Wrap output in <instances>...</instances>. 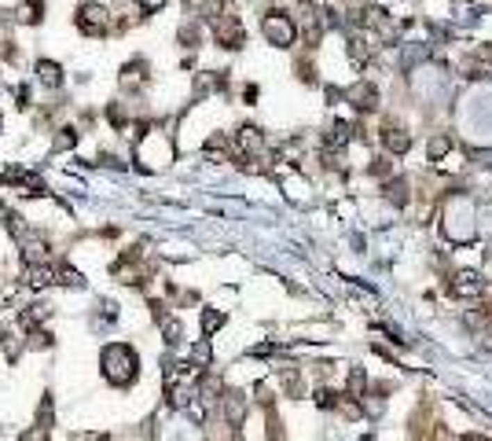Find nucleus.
<instances>
[{
    "label": "nucleus",
    "mask_w": 492,
    "mask_h": 441,
    "mask_svg": "<svg viewBox=\"0 0 492 441\" xmlns=\"http://www.w3.org/2000/svg\"><path fill=\"white\" fill-rule=\"evenodd\" d=\"M448 151H452V136H434L430 140V162H441Z\"/></svg>",
    "instance_id": "nucleus-22"
},
{
    "label": "nucleus",
    "mask_w": 492,
    "mask_h": 441,
    "mask_svg": "<svg viewBox=\"0 0 492 441\" xmlns=\"http://www.w3.org/2000/svg\"><path fill=\"white\" fill-rule=\"evenodd\" d=\"M48 423H51V401L41 405V426H48Z\"/></svg>",
    "instance_id": "nucleus-33"
},
{
    "label": "nucleus",
    "mask_w": 492,
    "mask_h": 441,
    "mask_svg": "<svg viewBox=\"0 0 492 441\" xmlns=\"http://www.w3.org/2000/svg\"><path fill=\"white\" fill-rule=\"evenodd\" d=\"M485 291V280L477 276L474 268H463L452 276V294H459V298H474V294H482Z\"/></svg>",
    "instance_id": "nucleus-8"
},
{
    "label": "nucleus",
    "mask_w": 492,
    "mask_h": 441,
    "mask_svg": "<svg viewBox=\"0 0 492 441\" xmlns=\"http://www.w3.org/2000/svg\"><path fill=\"white\" fill-rule=\"evenodd\" d=\"M236 147L243 151V159H254V154H265V136L257 133L254 125H243L236 133Z\"/></svg>",
    "instance_id": "nucleus-11"
},
{
    "label": "nucleus",
    "mask_w": 492,
    "mask_h": 441,
    "mask_svg": "<svg viewBox=\"0 0 492 441\" xmlns=\"http://www.w3.org/2000/svg\"><path fill=\"white\" fill-rule=\"evenodd\" d=\"M191 360H195L199 368H206V364H210V342L202 339V342H199L195 349H191Z\"/></svg>",
    "instance_id": "nucleus-27"
},
{
    "label": "nucleus",
    "mask_w": 492,
    "mask_h": 441,
    "mask_svg": "<svg viewBox=\"0 0 492 441\" xmlns=\"http://www.w3.org/2000/svg\"><path fill=\"white\" fill-rule=\"evenodd\" d=\"M445 236L452 243H474L477 225H474V202L467 195H452L445 202Z\"/></svg>",
    "instance_id": "nucleus-1"
},
{
    "label": "nucleus",
    "mask_w": 492,
    "mask_h": 441,
    "mask_svg": "<svg viewBox=\"0 0 492 441\" xmlns=\"http://www.w3.org/2000/svg\"><path fill=\"white\" fill-rule=\"evenodd\" d=\"M37 81H41L44 88H51V93H56V88H63V81H67V70L59 67L56 59H37Z\"/></svg>",
    "instance_id": "nucleus-10"
},
{
    "label": "nucleus",
    "mask_w": 492,
    "mask_h": 441,
    "mask_svg": "<svg viewBox=\"0 0 492 441\" xmlns=\"http://www.w3.org/2000/svg\"><path fill=\"white\" fill-rule=\"evenodd\" d=\"M261 33L268 37V45H276V48H290L297 41V26L287 11H268L261 19Z\"/></svg>",
    "instance_id": "nucleus-4"
},
{
    "label": "nucleus",
    "mask_w": 492,
    "mask_h": 441,
    "mask_svg": "<svg viewBox=\"0 0 492 441\" xmlns=\"http://www.w3.org/2000/svg\"><path fill=\"white\" fill-rule=\"evenodd\" d=\"M56 280H59V283H67V287H81V272L70 268V265H63V268L56 272Z\"/></svg>",
    "instance_id": "nucleus-26"
},
{
    "label": "nucleus",
    "mask_w": 492,
    "mask_h": 441,
    "mask_svg": "<svg viewBox=\"0 0 492 441\" xmlns=\"http://www.w3.org/2000/svg\"><path fill=\"white\" fill-rule=\"evenodd\" d=\"M44 316H48V309H44V305H26L22 313H19V323H22L26 331H37V323H41Z\"/></svg>",
    "instance_id": "nucleus-18"
},
{
    "label": "nucleus",
    "mask_w": 492,
    "mask_h": 441,
    "mask_svg": "<svg viewBox=\"0 0 492 441\" xmlns=\"http://www.w3.org/2000/svg\"><path fill=\"white\" fill-rule=\"evenodd\" d=\"M144 81H147V63L144 59H133V63H125V67H122V77H118L122 88L133 93V88H140Z\"/></svg>",
    "instance_id": "nucleus-14"
},
{
    "label": "nucleus",
    "mask_w": 492,
    "mask_h": 441,
    "mask_svg": "<svg viewBox=\"0 0 492 441\" xmlns=\"http://www.w3.org/2000/svg\"><path fill=\"white\" fill-rule=\"evenodd\" d=\"M213 37L221 48H243L246 45V30H243L239 15H231V11H224L221 19H213Z\"/></svg>",
    "instance_id": "nucleus-5"
},
{
    "label": "nucleus",
    "mask_w": 492,
    "mask_h": 441,
    "mask_svg": "<svg viewBox=\"0 0 492 441\" xmlns=\"http://www.w3.org/2000/svg\"><path fill=\"white\" fill-rule=\"evenodd\" d=\"M349 144V125L345 122H334L331 133H327V147H345Z\"/></svg>",
    "instance_id": "nucleus-21"
},
{
    "label": "nucleus",
    "mask_w": 492,
    "mask_h": 441,
    "mask_svg": "<svg viewBox=\"0 0 492 441\" xmlns=\"http://www.w3.org/2000/svg\"><path fill=\"white\" fill-rule=\"evenodd\" d=\"M136 4H140V15H158L170 0H136Z\"/></svg>",
    "instance_id": "nucleus-29"
},
{
    "label": "nucleus",
    "mask_w": 492,
    "mask_h": 441,
    "mask_svg": "<svg viewBox=\"0 0 492 441\" xmlns=\"http://www.w3.org/2000/svg\"><path fill=\"white\" fill-rule=\"evenodd\" d=\"M77 144V129H59V136H56V151H70Z\"/></svg>",
    "instance_id": "nucleus-25"
},
{
    "label": "nucleus",
    "mask_w": 492,
    "mask_h": 441,
    "mask_svg": "<svg viewBox=\"0 0 492 441\" xmlns=\"http://www.w3.org/2000/svg\"><path fill=\"white\" fill-rule=\"evenodd\" d=\"M107 122H110L114 129H125V107H118V103H110V107H107Z\"/></svg>",
    "instance_id": "nucleus-28"
},
{
    "label": "nucleus",
    "mask_w": 492,
    "mask_h": 441,
    "mask_svg": "<svg viewBox=\"0 0 492 441\" xmlns=\"http://www.w3.org/2000/svg\"><path fill=\"white\" fill-rule=\"evenodd\" d=\"M74 26L81 30L85 37H107L110 26H114V15L110 8L103 4V0H85V4H77V15H74Z\"/></svg>",
    "instance_id": "nucleus-3"
},
{
    "label": "nucleus",
    "mask_w": 492,
    "mask_h": 441,
    "mask_svg": "<svg viewBox=\"0 0 492 441\" xmlns=\"http://www.w3.org/2000/svg\"><path fill=\"white\" fill-rule=\"evenodd\" d=\"M151 154V170H162V166H170L173 162V144H170V136L165 133H147V140L140 136V159H147Z\"/></svg>",
    "instance_id": "nucleus-6"
},
{
    "label": "nucleus",
    "mask_w": 492,
    "mask_h": 441,
    "mask_svg": "<svg viewBox=\"0 0 492 441\" xmlns=\"http://www.w3.org/2000/svg\"><path fill=\"white\" fill-rule=\"evenodd\" d=\"M199 11H202V19H221L224 15V0H202V4H199Z\"/></svg>",
    "instance_id": "nucleus-23"
},
{
    "label": "nucleus",
    "mask_w": 492,
    "mask_h": 441,
    "mask_svg": "<svg viewBox=\"0 0 492 441\" xmlns=\"http://www.w3.org/2000/svg\"><path fill=\"white\" fill-rule=\"evenodd\" d=\"M114 276H118L122 283H144L147 280V268L140 265V257L136 254H125L114 262Z\"/></svg>",
    "instance_id": "nucleus-9"
},
{
    "label": "nucleus",
    "mask_w": 492,
    "mask_h": 441,
    "mask_svg": "<svg viewBox=\"0 0 492 441\" xmlns=\"http://www.w3.org/2000/svg\"><path fill=\"white\" fill-rule=\"evenodd\" d=\"M297 77H302V81H316V74H313L309 63H297Z\"/></svg>",
    "instance_id": "nucleus-32"
},
{
    "label": "nucleus",
    "mask_w": 492,
    "mask_h": 441,
    "mask_svg": "<svg viewBox=\"0 0 492 441\" xmlns=\"http://www.w3.org/2000/svg\"><path fill=\"white\" fill-rule=\"evenodd\" d=\"M22 254H26V265H33L48 254V243L41 236H22Z\"/></svg>",
    "instance_id": "nucleus-17"
},
{
    "label": "nucleus",
    "mask_w": 492,
    "mask_h": 441,
    "mask_svg": "<svg viewBox=\"0 0 492 441\" xmlns=\"http://www.w3.org/2000/svg\"><path fill=\"white\" fill-rule=\"evenodd\" d=\"M349 103H353L356 111H375V107H379V93H375V85L360 81V85L349 88Z\"/></svg>",
    "instance_id": "nucleus-15"
},
{
    "label": "nucleus",
    "mask_w": 492,
    "mask_h": 441,
    "mask_svg": "<svg viewBox=\"0 0 492 441\" xmlns=\"http://www.w3.org/2000/svg\"><path fill=\"white\" fill-rule=\"evenodd\" d=\"M243 99H246V103H254V99H257V88H254V85H246V93H243Z\"/></svg>",
    "instance_id": "nucleus-34"
},
{
    "label": "nucleus",
    "mask_w": 492,
    "mask_h": 441,
    "mask_svg": "<svg viewBox=\"0 0 492 441\" xmlns=\"http://www.w3.org/2000/svg\"><path fill=\"white\" fill-rule=\"evenodd\" d=\"M26 287H33V291H44L56 283V268L51 265H41V262H33V265H26Z\"/></svg>",
    "instance_id": "nucleus-12"
},
{
    "label": "nucleus",
    "mask_w": 492,
    "mask_h": 441,
    "mask_svg": "<svg viewBox=\"0 0 492 441\" xmlns=\"http://www.w3.org/2000/svg\"><path fill=\"white\" fill-rule=\"evenodd\" d=\"M11 22L15 26H41L44 22V0H19L15 11H11Z\"/></svg>",
    "instance_id": "nucleus-7"
},
{
    "label": "nucleus",
    "mask_w": 492,
    "mask_h": 441,
    "mask_svg": "<svg viewBox=\"0 0 492 441\" xmlns=\"http://www.w3.org/2000/svg\"><path fill=\"white\" fill-rule=\"evenodd\" d=\"M382 144L386 151H393V154H404L411 147V136L404 133V129H397V125H386V133H382Z\"/></svg>",
    "instance_id": "nucleus-16"
},
{
    "label": "nucleus",
    "mask_w": 492,
    "mask_h": 441,
    "mask_svg": "<svg viewBox=\"0 0 492 441\" xmlns=\"http://www.w3.org/2000/svg\"><path fill=\"white\" fill-rule=\"evenodd\" d=\"M19 441H51V438H48V426H30Z\"/></svg>",
    "instance_id": "nucleus-30"
},
{
    "label": "nucleus",
    "mask_w": 492,
    "mask_h": 441,
    "mask_svg": "<svg viewBox=\"0 0 492 441\" xmlns=\"http://www.w3.org/2000/svg\"><path fill=\"white\" fill-rule=\"evenodd\" d=\"M4 349H8V360L19 357V339H15V335H4Z\"/></svg>",
    "instance_id": "nucleus-31"
},
{
    "label": "nucleus",
    "mask_w": 492,
    "mask_h": 441,
    "mask_svg": "<svg viewBox=\"0 0 492 441\" xmlns=\"http://www.w3.org/2000/svg\"><path fill=\"white\" fill-rule=\"evenodd\" d=\"M463 441H489V438H482V434H467V438H463Z\"/></svg>",
    "instance_id": "nucleus-35"
},
{
    "label": "nucleus",
    "mask_w": 492,
    "mask_h": 441,
    "mask_svg": "<svg viewBox=\"0 0 492 441\" xmlns=\"http://www.w3.org/2000/svg\"><path fill=\"white\" fill-rule=\"evenodd\" d=\"M279 379H283V390L290 397H302V371L297 368H279Z\"/></svg>",
    "instance_id": "nucleus-19"
},
{
    "label": "nucleus",
    "mask_w": 492,
    "mask_h": 441,
    "mask_svg": "<svg viewBox=\"0 0 492 441\" xmlns=\"http://www.w3.org/2000/svg\"><path fill=\"white\" fill-rule=\"evenodd\" d=\"M136 368L140 360L133 353V346L125 342H110L107 349H103V379L114 383V386H129L136 379Z\"/></svg>",
    "instance_id": "nucleus-2"
},
{
    "label": "nucleus",
    "mask_w": 492,
    "mask_h": 441,
    "mask_svg": "<svg viewBox=\"0 0 492 441\" xmlns=\"http://www.w3.org/2000/svg\"><path fill=\"white\" fill-rule=\"evenodd\" d=\"M221 401H224V419H228V426H239V423L246 419V394L228 390Z\"/></svg>",
    "instance_id": "nucleus-13"
},
{
    "label": "nucleus",
    "mask_w": 492,
    "mask_h": 441,
    "mask_svg": "<svg viewBox=\"0 0 492 441\" xmlns=\"http://www.w3.org/2000/svg\"><path fill=\"white\" fill-rule=\"evenodd\" d=\"M221 323H224V313H217V309H206V313H202V331L206 335H213Z\"/></svg>",
    "instance_id": "nucleus-24"
},
{
    "label": "nucleus",
    "mask_w": 492,
    "mask_h": 441,
    "mask_svg": "<svg viewBox=\"0 0 492 441\" xmlns=\"http://www.w3.org/2000/svg\"><path fill=\"white\" fill-rule=\"evenodd\" d=\"M386 199L390 202H397V206H404L408 202V180H390V184H386Z\"/></svg>",
    "instance_id": "nucleus-20"
}]
</instances>
